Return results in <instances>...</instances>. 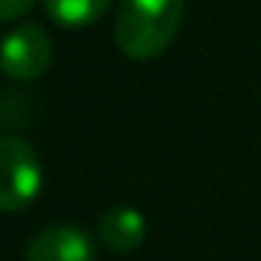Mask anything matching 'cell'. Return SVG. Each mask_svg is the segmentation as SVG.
Wrapping results in <instances>:
<instances>
[{"instance_id": "6da1fadb", "label": "cell", "mask_w": 261, "mask_h": 261, "mask_svg": "<svg viewBox=\"0 0 261 261\" xmlns=\"http://www.w3.org/2000/svg\"><path fill=\"white\" fill-rule=\"evenodd\" d=\"M185 19V0H120L114 43L123 56L148 62L169 49Z\"/></svg>"}, {"instance_id": "7a4b0ae2", "label": "cell", "mask_w": 261, "mask_h": 261, "mask_svg": "<svg viewBox=\"0 0 261 261\" xmlns=\"http://www.w3.org/2000/svg\"><path fill=\"white\" fill-rule=\"evenodd\" d=\"M43 188V166L37 151L19 139H0V212H22L28 209Z\"/></svg>"}, {"instance_id": "3957f363", "label": "cell", "mask_w": 261, "mask_h": 261, "mask_svg": "<svg viewBox=\"0 0 261 261\" xmlns=\"http://www.w3.org/2000/svg\"><path fill=\"white\" fill-rule=\"evenodd\" d=\"M53 62L49 34L40 25H19L0 40V71L10 80H37Z\"/></svg>"}, {"instance_id": "277c9868", "label": "cell", "mask_w": 261, "mask_h": 261, "mask_svg": "<svg viewBox=\"0 0 261 261\" xmlns=\"http://www.w3.org/2000/svg\"><path fill=\"white\" fill-rule=\"evenodd\" d=\"M25 261H95V246L74 224H49L28 240Z\"/></svg>"}, {"instance_id": "5b68a950", "label": "cell", "mask_w": 261, "mask_h": 261, "mask_svg": "<svg viewBox=\"0 0 261 261\" xmlns=\"http://www.w3.org/2000/svg\"><path fill=\"white\" fill-rule=\"evenodd\" d=\"M145 215L133 206H117V209H108L101 218H98V240L101 246H108L111 252H133L142 246L145 240Z\"/></svg>"}, {"instance_id": "8992f818", "label": "cell", "mask_w": 261, "mask_h": 261, "mask_svg": "<svg viewBox=\"0 0 261 261\" xmlns=\"http://www.w3.org/2000/svg\"><path fill=\"white\" fill-rule=\"evenodd\" d=\"M111 7V0H43V10L53 22L65 28H83L98 22Z\"/></svg>"}, {"instance_id": "52a82bcc", "label": "cell", "mask_w": 261, "mask_h": 261, "mask_svg": "<svg viewBox=\"0 0 261 261\" xmlns=\"http://www.w3.org/2000/svg\"><path fill=\"white\" fill-rule=\"evenodd\" d=\"M34 0H0V22H13L22 19L25 13H31Z\"/></svg>"}]
</instances>
